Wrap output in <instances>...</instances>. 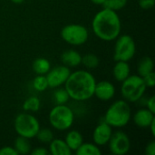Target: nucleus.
<instances>
[{"label":"nucleus","instance_id":"obj_1","mask_svg":"<svg viewBox=\"0 0 155 155\" xmlns=\"http://www.w3.org/2000/svg\"><path fill=\"white\" fill-rule=\"evenodd\" d=\"M92 30L95 36L104 42L115 40L121 34L122 23L116 11L104 7L92 21Z\"/></svg>","mask_w":155,"mask_h":155},{"label":"nucleus","instance_id":"obj_2","mask_svg":"<svg viewBox=\"0 0 155 155\" xmlns=\"http://www.w3.org/2000/svg\"><path fill=\"white\" fill-rule=\"evenodd\" d=\"M95 84L96 80L92 73L87 70H76L71 72L64 85L70 99L84 102L94 96Z\"/></svg>","mask_w":155,"mask_h":155},{"label":"nucleus","instance_id":"obj_3","mask_svg":"<svg viewBox=\"0 0 155 155\" xmlns=\"http://www.w3.org/2000/svg\"><path fill=\"white\" fill-rule=\"evenodd\" d=\"M131 119L132 110L128 102L124 99L114 102L104 116V121L112 128H123L129 124Z\"/></svg>","mask_w":155,"mask_h":155},{"label":"nucleus","instance_id":"obj_4","mask_svg":"<svg viewBox=\"0 0 155 155\" xmlns=\"http://www.w3.org/2000/svg\"><path fill=\"white\" fill-rule=\"evenodd\" d=\"M147 86L142 76L139 74H130L122 82L121 94L128 103H136L143 98Z\"/></svg>","mask_w":155,"mask_h":155},{"label":"nucleus","instance_id":"obj_5","mask_svg":"<svg viewBox=\"0 0 155 155\" xmlns=\"http://www.w3.org/2000/svg\"><path fill=\"white\" fill-rule=\"evenodd\" d=\"M50 125L57 131L69 130L74 122V113L66 104H55L50 111Z\"/></svg>","mask_w":155,"mask_h":155},{"label":"nucleus","instance_id":"obj_6","mask_svg":"<svg viewBox=\"0 0 155 155\" xmlns=\"http://www.w3.org/2000/svg\"><path fill=\"white\" fill-rule=\"evenodd\" d=\"M14 128L18 136H22L30 140L35 138L40 129V123L38 119L32 114L21 113L15 118Z\"/></svg>","mask_w":155,"mask_h":155},{"label":"nucleus","instance_id":"obj_7","mask_svg":"<svg viewBox=\"0 0 155 155\" xmlns=\"http://www.w3.org/2000/svg\"><path fill=\"white\" fill-rule=\"evenodd\" d=\"M136 53V45L134 38L129 35H119L115 39L114 59L117 61L129 62Z\"/></svg>","mask_w":155,"mask_h":155},{"label":"nucleus","instance_id":"obj_8","mask_svg":"<svg viewBox=\"0 0 155 155\" xmlns=\"http://www.w3.org/2000/svg\"><path fill=\"white\" fill-rule=\"evenodd\" d=\"M61 37L71 45H82L85 44L89 38L88 29L80 24H69L61 30Z\"/></svg>","mask_w":155,"mask_h":155},{"label":"nucleus","instance_id":"obj_9","mask_svg":"<svg viewBox=\"0 0 155 155\" xmlns=\"http://www.w3.org/2000/svg\"><path fill=\"white\" fill-rule=\"evenodd\" d=\"M110 152L114 155L127 154L131 149V141L129 136L123 131L113 133L108 143Z\"/></svg>","mask_w":155,"mask_h":155},{"label":"nucleus","instance_id":"obj_10","mask_svg":"<svg viewBox=\"0 0 155 155\" xmlns=\"http://www.w3.org/2000/svg\"><path fill=\"white\" fill-rule=\"evenodd\" d=\"M70 74H71L70 68L64 64L51 68L49 72L45 74L48 83V87L57 88L64 85L67 78L69 77Z\"/></svg>","mask_w":155,"mask_h":155},{"label":"nucleus","instance_id":"obj_11","mask_svg":"<svg viewBox=\"0 0 155 155\" xmlns=\"http://www.w3.org/2000/svg\"><path fill=\"white\" fill-rule=\"evenodd\" d=\"M112 134H113V128L104 121H103L99 124H97V126L94 128L93 132L94 143H95L99 147L107 145Z\"/></svg>","mask_w":155,"mask_h":155},{"label":"nucleus","instance_id":"obj_12","mask_svg":"<svg viewBox=\"0 0 155 155\" xmlns=\"http://www.w3.org/2000/svg\"><path fill=\"white\" fill-rule=\"evenodd\" d=\"M94 95L101 101H110L115 95V87L110 81L96 82Z\"/></svg>","mask_w":155,"mask_h":155},{"label":"nucleus","instance_id":"obj_13","mask_svg":"<svg viewBox=\"0 0 155 155\" xmlns=\"http://www.w3.org/2000/svg\"><path fill=\"white\" fill-rule=\"evenodd\" d=\"M155 119L154 114L147 108H142L134 114V122L136 126L142 129L149 128L151 123Z\"/></svg>","mask_w":155,"mask_h":155},{"label":"nucleus","instance_id":"obj_14","mask_svg":"<svg viewBox=\"0 0 155 155\" xmlns=\"http://www.w3.org/2000/svg\"><path fill=\"white\" fill-rule=\"evenodd\" d=\"M61 61L64 65L71 68V67H77L81 64L82 61V54L74 49H69L64 51L61 55Z\"/></svg>","mask_w":155,"mask_h":155},{"label":"nucleus","instance_id":"obj_15","mask_svg":"<svg viewBox=\"0 0 155 155\" xmlns=\"http://www.w3.org/2000/svg\"><path fill=\"white\" fill-rule=\"evenodd\" d=\"M49 153L51 155H72L73 152L68 147L64 140L53 139L49 143Z\"/></svg>","mask_w":155,"mask_h":155},{"label":"nucleus","instance_id":"obj_16","mask_svg":"<svg viewBox=\"0 0 155 155\" xmlns=\"http://www.w3.org/2000/svg\"><path fill=\"white\" fill-rule=\"evenodd\" d=\"M113 74L117 82L122 83L131 74V68L128 62L117 61L113 68Z\"/></svg>","mask_w":155,"mask_h":155},{"label":"nucleus","instance_id":"obj_17","mask_svg":"<svg viewBox=\"0 0 155 155\" xmlns=\"http://www.w3.org/2000/svg\"><path fill=\"white\" fill-rule=\"evenodd\" d=\"M64 141L68 147L71 149V151L75 152L78 149V147L84 143V137L79 131L71 130L66 134Z\"/></svg>","mask_w":155,"mask_h":155},{"label":"nucleus","instance_id":"obj_18","mask_svg":"<svg viewBox=\"0 0 155 155\" xmlns=\"http://www.w3.org/2000/svg\"><path fill=\"white\" fill-rule=\"evenodd\" d=\"M153 69H154V63L153 59L149 56L143 57L138 63L137 72H138V74L142 77L153 72Z\"/></svg>","mask_w":155,"mask_h":155},{"label":"nucleus","instance_id":"obj_19","mask_svg":"<svg viewBox=\"0 0 155 155\" xmlns=\"http://www.w3.org/2000/svg\"><path fill=\"white\" fill-rule=\"evenodd\" d=\"M32 68H33V71L36 74L45 75L49 72V70L51 69V64L46 58L38 57L33 62Z\"/></svg>","mask_w":155,"mask_h":155},{"label":"nucleus","instance_id":"obj_20","mask_svg":"<svg viewBox=\"0 0 155 155\" xmlns=\"http://www.w3.org/2000/svg\"><path fill=\"white\" fill-rule=\"evenodd\" d=\"M76 155H101L102 151L94 143H83L74 152Z\"/></svg>","mask_w":155,"mask_h":155},{"label":"nucleus","instance_id":"obj_21","mask_svg":"<svg viewBox=\"0 0 155 155\" xmlns=\"http://www.w3.org/2000/svg\"><path fill=\"white\" fill-rule=\"evenodd\" d=\"M15 150L16 151V153L18 154H28L30 153L32 147H31V143L29 142V139H26L25 137L22 136H18L15 142H14V146Z\"/></svg>","mask_w":155,"mask_h":155},{"label":"nucleus","instance_id":"obj_22","mask_svg":"<svg viewBox=\"0 0 155 155\" xmlns=\"http://www.w3.org/2000/svg\"><path fill=\"white\" fill-rule=\"evenodd\" d=\"M41 101L36 96H30L26 98L23 104V110L25 112H32L35 113L40 109Z\"/></svg>","mask_w":155,"mask_h":155},{"label":"nucleus","instance_id":"obj_23","mask_svg":"<svg viewBox=\"0 0 155 155\" xmlns=\"http://www.w3.org/2000/svg\"><path fill=\"white\" fill-rule=\"evenodd\" d=\"M100 64L99 57L94 54H86L82 56L81 64H83L87 69H94L96 68Z\"/></svg>","mask_w":155,"mask_h":155},{"label":"nucleus","instance_id":"obj_24","mask_svg":"<svg viewBox=\"0 0 155 155\" xmlns=\"http://www.w3.org/2000/svg\"><path fill=\"white\" fill-rule=\"evenodd\" d=\"M54 89L55 90L53 94V97H54V101L55 104H66V103L70 99L69 94L66 92V90L64 88H62L61 86L54 88Z\"/></svg>","mask_w":155,"mask_h":155},{"label":"nucleus","instance_id":"obj_25","mask_svg":"<svg viewBox=\"0 0 155 155\" xmlns=\"http://www.w3.org/2000/svg\"><path fill=\"white\" fill-rule=\"evenodd\" d=\"M33 87L35 90H36L37 92H44L48 88V83L46 80L45 75L43 74H37L34 80H33Z\"/></svg>","mask_w":155,"mask_h":155},{"label":"nucleus","instance_id":"obj_26","mask_svg":"<svg viewBox=\"0 0 155 155\" xmlns=\"http://www.w3.org/2000/svg\"><path fill=\"white\" fill-rule=\"evenodd\" d=\"M35 138H37V140L40 143L49 144L51 143V141L54 139V133L52 130H50L48 128H43V129L40 128Z\"/></svg>","mask_w":155,"mask_h":155},{"label":"nucleus","instance_id":"obj_27","mask_svg":"<svg viewBox=\"0 0 155 155\" xmlns=\"http://www.w3.org/2000/svg\"><path fill=\"white\" fill-rule=\"evenodd\" d=\"M127 1L128 0H105L102 5L105 8H109L117 12L125 7V5H127Z\"/></svg>","mask_w":155,"mask_h":155},{"label":"nucleus","instance_id":"obj_28","mask_svg":"<svg viewBox=\"0 0 155 155\" xmlns=\"http://www.w3.org/2000/svg\"><path fill=\"white\" fill-rule=\"evenodd\" d=\"M143 81H144V84L147 87L149 88H153L154 87L155 85V73L154 71L146 74L145 76L143 77Z\"/></svg>","mask_w":155,"mask_h":155},{"label":"nucleus","instance_id":"obj_29","mask_svg":"<svg viewBox=\"0 0 155 155\" xmlns=\"http://www.w3.org/2000/svg\"><path fill=\"white\" fill-rule=\"evenodd\" d=\"M139 6L143 10H150L154 6L155 0H139Z\"/></svg>","mask_w":155,"mask_h":155},{"label":"nucleus","instance_id":"obj_30","mask_svg":"<svg viewBox=\"0 0 155 155\" xmlns=\"http://www.w3.org/2000/svg\"><path fill=\"white\" fill-rule=\"evenodd\" d=\"M0 155H18V153L12 146H4L0 148Z\"/></svg>","mask_w":155,"mask_h":155},{"label":"nucleus","instance_id":"obj_31","mask_svg":"<svg viewBox=\"0 0 155 155\" xmlns=\"http://www.w3.org/2000/svg\"><path fill=\"white\" fill-rule=\"evenodd\" d=\"M30 153L33 155H49V151L45 147H36L31 150Z\"/></svg>","mask_w":155,"mask_h":155},{"label":"nucleus","instance_id":"obj_32","mask_svg":"<svg viewBox=\"0 0 155 155\" xmlns=\"http://www.w3.org/2000/svg\"><path fill=\"white\" fill-rule=\"evenodd\" d=\"M144 153L146 155H155V141H151L146 145Z\"/></svg>","mask_w":155,"mask_h":155},{"label":"nucleus","instance_id":"obj_33","mask_svg":"<svg viewBox=\"0 0 155 155\" xmlns=\"http://www.w3.org/2000/svg\"><path fill=\"white\" fill-rule=\"evenodd\" d=\"M146 108L152 113H155V96H151L146 102Z\"/></svg>","mask_w":155,"mask_h":155},{"label":"nucleus","instance_id":"obj_34","mask_svg":"<svg viewBox=\"0 0 155 155\" xmlns=\"http://www.w3.org/2000/svg\"><path fill=\"white\" fill-rule=\"evenodd\" d=\"M149 129H150V131H151V134H152V135L154 137L155 136V119L151 123V124H150V126H149Z\"/></svg>","mask_w":155,"mask_h":155},{"label":"nucleus","instance_id":"obj_35","mask_svg":"<svg viewBox=\"0 0 155 155\" xmlns=\"http://www.w3.org/2000/svg\"><path fill=\"white\" fill-rule=\"evenodd\" d=\"M93 4H94V5H102L104 3V1L105 0H90Z\"/></svg>","mask_w":155,"mask_h":155},{"label":"nucleus","instance_id":"obj_36","mask_svg":"<svg viewBox=\"0 0 155 155\" xmlns=\"http://www.w3.org/2000/svg\"><path fill=\"white\" fill-rule=\"evenodd\" d=\"M12 3H14V4H16V5H20V4H22L25 0H10Z\"/></svg>","mask_w":155,"mask_h":155}]
</instances>
